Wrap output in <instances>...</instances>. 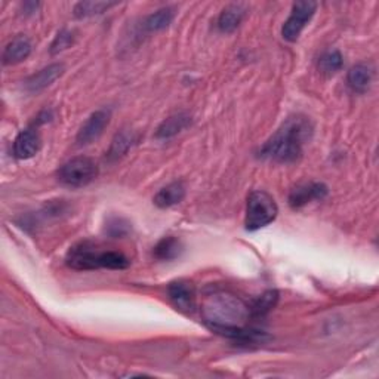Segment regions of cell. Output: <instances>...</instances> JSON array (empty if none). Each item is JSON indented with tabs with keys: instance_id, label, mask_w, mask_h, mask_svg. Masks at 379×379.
<instances>
[{
	"instance_id": "cell-8",
	"label": "cell",
	"mask_w": 379,
	"mask_h": 379,
	"mask_svg": "<svg viewBox=\"0 0 379 379\" xmlns=\"http://www.w3.org/2000/svg\"><path fill=\"white\" fill-rule=\"evenodd\" d=\"M168 295L177 310L187 314H193L196 311V289L190 282H172L168 286Z\"/></svg>"
},
{
	"instance_id": "cell-17",
	"label": "cell",
	"mask_w": 379,
	"mask_h": 379,
	"mask_svg": "<svg viewBox=\"0 0 379 379\" xmlns=\"http://www.w3.org/2000/svg\"><path fill=\"white\" fill-rule=\"evenodd\" d=\"M244 15V9L242 5H230L218 18V28L223 33H232L240 25Z\"/></svg>"
},
{
	"instance_id": "cell-23",
	"label": "cell",
	"mask_w": 379,
	"mask_h": 379,
	"mask_svg": "<svg viewBox=\"0 0 379 379\" xmlns=\"http://www.w3.org/2000/svg\"><path fill=\"white\" fill-rule=\"evenodd\" d=\"M129 231H130V224L120 216L110 218L106 224V232L110 237H114V239L126 236Z\"/></svg>"
},
{
	"instance_id": "cell-10",
	"label": "cell",
	"mask_w": 379,
	"mask_h": 379,
	"mask_svg": "<svg viewBox=\"0 0 379 379\" xmlns=\"http://www.w3.org/2000/svg\"><path fill=\"white\" fill-rule=\"evenodd\" d=\"M64 70H66L64 64H58V63L42 68L40 71L35 73L33 76H30L24 82L25 91L30 94H37L43 89H46V87L51 86L56 79H60L63 76Z\"/></svg>"
},
{
	"instance_id": "cell-15",
	"label": "cell",
	"mask_w": 379,
	"mask_h": 379,
	"mask_svg": "<svg viewBox=\"0 0 379 379\" xmlns=\"http://www.w3.org/2000/svg\"><path fill=\"white\" fill-rule=\"evenodd\" d=\"M188 125H190V116L188 114H185V113L173 114L157 128L156 138L169 139L175 135H178L181 130H184Z\"/></svg>"
},
{
	"instance_id": "cell-11",
	"label": "cell",
	"mask_w": 379,
	"mask_h": 379,
	"mask_svg": "<svg viewBox=\"0 0 379 379\" xmlns=\"http://www.w3.org/2000/svg\"><path fill=\"white\" fill-rule=\"evenodd\" d=\"M40 150V137L35 129L21 130L13 142V154L20 160L35 157Z\"/></svg>"
},
{
	"instance_id": "cell-7",
	"label": "cell",
	"mask_w": 379,
	"mask_h": 379,
	"mask_svg": "<svg viewBox=\"0 0 379 379\" xmlns=\"http://www.w3.org/2000/svg\"><path fill=\"white\" fill-rule=\"evenodd\" d=\"M110 123V111L106 108H101L94 111L87 120L80 128L79 134L76 137L77 145H87L92 144L95 139H98L103 135L104 129Z\"/></svg>"
},
{
	"instance_id": "cell-9",
	"label": "cell",
	"mask_w": 379,
	"mask_h": 379,
	"mask_svg": "<svg viewBox=\"0 0 379 379\" xmlns=\"http://www.w3.org/2000/svg\"><path fill=\"white\" fill-rule=\"evenodd\" d=\"M328 187L322 182H307L295 187L289 194V205L299 209L313 200H323L328 196Z\"/></svg>"
},
{
	"instance_id": "cell-13",
	"label": "cell",
	"mask_w": 379,
	"mask_h": 379,
	"mask_svg": "<svg viewBox=\"0 0 379 379\" xmlns=\"http://www.w3.org/2000/svg\"><path fill=\"white\" fill-rule=\"evenodd\" d=\"M185 197V185L182 181H175L163 187L154 197V205L160 209H168L178 205Z\"/></svg>"
},
{
	"instance_id": "cell-19",
	"label": "cell",
	"mask_w": 379,
	"mask_h": 379,
	"mask_svg": "<svg viewBox=\"0 0 379 379\" xmlns=\"http://www.w3.org/2000/svg\"><path fill=\"white\" fill-rule=\"evenodd\" d=\"M137 138L132 132H128V130H122L120 134H118L114 137L111 145H110V150L107 153L108 159L110 160H118L120 159L122 156H125L129 149L132 147V145L135 144Z\"/></svg>"
},
{
	"instance_id": "cell-24",
	"label": "cell",
	"mask_w": 379,
	"mask_h": 379,
	"mask_svg": "<svg viewBox=\"0 0 379 379\" xmlns=\"http://www.w3.org/2000/svg\"><path fill=\"white\" fill-rule=\"evenodd\" d=\"M73 42H75V35H73V32L61 30L60 33L55 36V39L52 42L51 54L56 55V54H60V52L68 49L73 45Z\"/></svg>"
},
{
	"instance_id": "cell-12",
	"label": "cell",
	"mask_w": 379,
	"mask_h": 379,
	"mask_svg": "<svg viewBox=\"0 0 379 379\" xmlns=\"http://www.w3.org/2000/svg\"><path fill=\"white\" fill-rule=\"evenodd\" d=\"M32 54V42L25 36L12 39L4 51V64L12 66L27 60Z\"/></svg>"
},
{
	"instance_id": "cell-1",
	"label": "cell",
	"mask_w": 379,
	"mask_h": 379,
	"mask_svg": "<svg viewBox=\"0 0 379 379\" xmlns=\"http://www.w3.org/2000/svg\"><path fill=\"white\" fill-rule=\"evenodd\" d=\"M201 316L213 332L221 333L224 337L247 344L268 340L264 332L246 326L252 318L251 307L227 290H213L208 294L201 302Z\"/></svg>"
},
{
	"instance_id": "cell-4",
	"label": "cell",
	"mask_w": 379,
	"mask_h": 379,
	"mask_svg": "<svg viewBox=\"0 0 379 379\" xmlns=\"http://www.w3.org/2000/svg\"><path fill=\"white\" fill-rule=\"evenodd\" d=\"M277 213H279V208L275 200L267 192L256 190L247 197L244 227L247 231L264 228L275 220Z\"/></svg>"
},
{
	"instance_id": "cell-16",
	"label": "cell",
	"mask_w": 379,
	"mask_h": 379,
	"mask_svg": "<svg viewBox=\"0 0 379 379\" xmlns=\"http://www.w3.org/2000/svg\"><path fill=\"white\" fill-rule=\"evenodd\" d=\"M182 254V243L180 239L168 236L162 240H159L154 246L153 255L159 261H173Z\"/></svg>"
},
{
	"instance_id": "cell-18",
	"label": "cell",
	"mask_w": 379,
	"mask_h": 379,
	"mask_svg": "<svg viewBox=\"0 0 379 379\" xmlns=\"http://www.w3.org/2000/svg\"><path fill=\"white\" fill-rule=\"evenodd\" d=\"M175 17V11L172 8H162L156 12H153L151 15H149L144 21V28L147 32H162L165 28H168Z\"/></svg>"
},
{
	"instance_id": "cell-6",
	"label": "cell",
	"mask_w": 379,
	"mask_h": 379,
	"mask_svg": "<svg viewBox=\"0 0 379 379\" xmlns=\"http://www.w3.org/2000/svg\"><path fill=\"white\" fill-rule=\"evenodd\" d=\"M317 9L316 2H297L290 11L289 18L285 21L282 28V36L287 42H297L302 30L313 18Z\"/></svg>"
},
{
	"instance_id": "cell-5",
	"label": "cell",
	"mask_w": 379,
	"mask_h": 379,
	"mask_svg": "<svg viewBox=\"0 0 379 379\" xmlns=\"http://www.w3.org/2000/svg\"><path fill=\"white\" fill-rule=\"evenodd\" d=\"M98 165L95 160L86 156H77L70 159L58 169V180L67 187H85L91 184L98 177Z\"/></svg>"
},
{
	"instance_id": "cell-22",
	"label": "cell",
	"mask_w": 379,
	"mask_h": 379,
	"mask_svg": "<svg viewBox=\"0 0 379 379\" xmlns=\"http://www.w3.org/2000/svg\"><path fill=\"white\" fill-rule=\"evenodd\" d=\"M277 299H279V294L275 290H268L264 295H262L254 305L251 307V314L252 317H262L266 316L268 311L275 305Z\"/></svg>"
},
{
	"instance_id": "cell-14",
	"label": "cell",
	"mask_w": 379,
	"mask_h": 379,
	"mask_svg": "<svg viewBox=\"0 0 379 379\" xmlns=\"http://www.w3.org/2000/svg\"><path fill=\"white\" fill-rule=\"evenodd\" d=\"M373 71L368 64H357L348 71L347 83L356 94H364L372 83Z\"/></svg>"
},
{
	"instance_id": "cell-21",
	"label": "cell",
	"mask_w": 379,
	"mask_h": 379,
	"mask_svg": "<svg viewBox=\"0 0 379 379\" xmlns=\"http://www.w3.org/2000/svg\"><path fill=\"white\" fill-rule=\"evenodd\" d=\"M344 66V58L340 51H329L325 55L320 56L318 68L325 75H335Z\"/></svg>"
},
{
	"instance_id": "cell-3",
	"label": "cell",
	"mask_w": 379,
	"mask_h": 379,
	"mask_svg": "<svg viewBox=\"0 0 379 379\" xmlns=\"http://www.w3.org/2000/svg\"><path fill=\"white\" fill-rule=\"evenodd\" d=\"M67 266L77 271L89 270H125L130 266L128 256L119 251H101L92 242L73 246L67 254Z\"/></svg>"
},
{
	"instance_id": "cell-2",
	"label": "cell",
	"mask_w": 379,
	"mask_h": 379,
	"mask_svg": "<svg viewBox=\"0 0 379 379\" xmlns=\"http://www.w3.org/2000/svg\"><path fill=\"white\" fill-rule=\"evenodd\" d=\"M313 126L307 118H289L277 132L258 151V157L277 163H294L301 157L305 141H309Z\"/></svg>"
},
{
	"instance_id": "cell-20",
	"label": "cell",
	"mask_w": 379,
	"mask_h": 379,
	"mask_svg": "<svg viewBox=\"0 0 379 379\" xmlns=\"http://www.w3.org/2000/svg\"><path fill=\"white\" fill-rule=\"evenodd\" d=\"M116 2H79L75 6V13L76 18H89L95 15H101V13L107 12L110 8L116 6Z\"/></svg>"
}]
</instances>
